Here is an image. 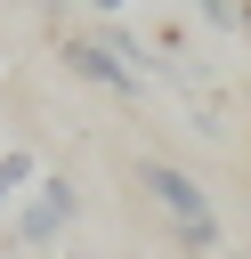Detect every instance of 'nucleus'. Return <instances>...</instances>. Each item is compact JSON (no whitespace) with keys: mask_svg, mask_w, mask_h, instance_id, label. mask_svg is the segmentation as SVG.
<instances>
[{"mask_svg":"<svg viewBox=\"0 0 251 259\" xmlns=\"http://www.w3.org/2000/svg\"><path fill=\"white\" fill-rule=\"evenodd\" d=\"M81 227V186L73 178H40L32 186V202L24 210H8V251H32V259H49V251H65V235Z\"/></svg>","mask_w":251,"mask_h":259,"instance_id":"obj_2","label":"nucleus"},{"mask_svg":"<svg viewBox=\"0 0 251 259\" xmlns=\"http://www.w3.org/2000/svg\"><path fill=\"white\" fill-rule=\"evenodd\" d=\"M243 32H251V0H243Z\"/></svg>","mask_w":251,"mask_h":259,"instance_id":"obj_10","label":"nucleus"},{"mask_svg":"<svg viewBox=\"0 0 251 259\" xmlns=\"http://www.w3.org/2000/svg\"><path fill=\"white\" fill-rule=\"evenodd\" d=\"M65 73H81L89 89H105V97H121V105H138V97H146V81H138V73H130L97 32H65Z\"/></svg>","mask_w":251,"mask_h":259,"instance_id":"obj_3","label":"nucleus"},{"mask_svg":"<svg viewBox=\"0 0 251 259\" xmlns=\"http://www.w3.org/2000/svg\"><path fill=\"white\" fill-rule=\"evenodd\" d=\"M97 40H105V49H113V57H121V65H130V73H138V81H146V73H154V49H146V40H138V32H130V24H97Z\"/></svg>","mask_w":251,"mask_h":259,"instance_id":"obj_5","label":"nucleus"},{"mask_svg":"<svg viewBox=\"0 0 251 259\" xmlns=\"http://www.w3.org/2000/svg\"><path fill=\"white\" fill-rule=\"evenodd\" d=\"M219 259H251V251H219Z\"/></svg>","mask_w":251,"mask_h":259,"instance_id":"obj_9","label":"nucleus"},{"mask_svg":"<svg viewBox=\"0 0 251 259\" xmlns=\"http://www.w3.org/2000/svg\"><path fill=\"white\" fill-rule=\"evenodd\" d=\"M186 16H202L211 32H243V0H186Z\"/></svg>","mask_w":251,"mask_h":259,"instance_id":"obj_6","label":"nucleus"},{"mask_svg":"<svg viewBox=\"0 0 251 259\" xmlns=\"http://www.w3.org/2000/svg\"><path fill=\"white\" fill-rule=\"evenodd\" d=\"M49 259H81V251H73V243H65V251H49Z\"/></svg>","mask_w":251,"mask_h":259,"instance_id":"obj_8","label":"nucleus"},{"mask_svg":"<svg viewBox=\"0 0 251 259\" xmlns=\"http://www.w3.org/2000/svg\"><path fill=\"white\" fill-rule=\"evenodd\" d=\"M89 8H97V24H121V8H130V0H89Z\"/></svg>","mask_w":251,"mask_h":259,"instance_id":"obj_7","label":"nucleus"},{"mask_svg":"<svg viewBox=\"0 0 251 259\" xmlns=\"http://www.w3.org/2000/svg\"><path fill=\"white\" fill-rule=\"evenodd\" d=\"M138 194H146V210L162 219V235H170L186 259H219V251H227L219 202H211V186H202L186 162H170V154H138Z\"/></svg>","mask_w":251,"mask_h":259,"instance_id":"obj_1","label":"nucleus"},{"mask_svg":"<svg viewBox=\"0 0 251 259\" xmlns=\"http://www.w3.org/2000/svg\"><path fill=\"white\" fill-rule=\"evenodd\" d=\"M40 178H49V170H40V154H32V146H8V154H0V210H24Z\"/></svg>","mask_w":251,"mask_h":259,"instance_id":"obj_4","label":"nucleus"}]
</instances>
